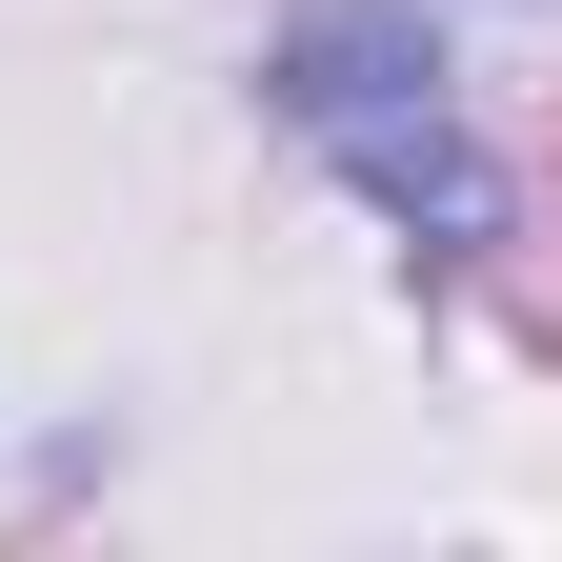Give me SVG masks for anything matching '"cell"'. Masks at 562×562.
Listing matches in <instances>:
<instances>
[{"label": "cell", "instance_id": "cell-1", "mask_svg": "<svg viewBox=\"0 0 562 562\" xmlns=\"http://www.w3.org/2000/svg\"><path fill=\"white\" fill-rule=\"evenodd\" d=\"M261 101H281V140H322L422 261L503 241V181H482V140L442 101V21H422V0H302V21L261 41Z\"/></svg>", "mask_w": 562, "mask_h": 562}]
</instances>
